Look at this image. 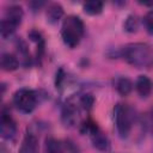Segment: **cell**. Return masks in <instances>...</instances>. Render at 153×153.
Returning a JSON list of instances; mask_svg holds the SVG:
<instances>
[{"label": "cell", "mask_w": 153, "mask_h": 153, "mask_svg": "<svg viewBox=\"0 0 153 153\" xmlns=\"http://www.w3.org/2000/svg\"><path fill=\"white\" fill-rule=\"evenodd\" d=\"M82 129L91 137L93 146L99 151H109L110 149V140L109 137L100 130V128L93 123L92 121H86L82 123Z\"/></svg>", "instance_id": "obj_6"}, {"label": "cell", "mask_w": 153, "mask_h": 153, "mask_svg": "<svg viewBox=\"0 0 153 153\" xmlns=\"http://www.w3.org/2000/svg\"><path fill=\"white\" fill-rule=\"evenodd\" d=\"M135 90L142 98H146L153 91V81L146 75H140L135 81Z\"/></svg>", "instance_id": "obj_10"}, {"label": "cell", "mask_w": 153, "mask_h": 153, "mask_svg": "<svg viewBox=\"0 0 153 153\" xmlns=\"http://www.w3.org/2000/svg\"><path fill=\"white\" fill-rule=\"evenodd\" d=\"M115 88L121 96H128L133 90V82L126 76H120L115 80Z\"/></svg>", "instance_id": "obj_13"}, {"label": "cell", "mask_w": 153, "mask_h": 153, "mask_svg": "<svg viewBox=\"0 0 153 153\" xmlns=\"http://www.w3.org/2000/svg\"><path fill=\"white\" fill-rule=\"evenodd\" d=\"M82 108H81L79 100H78V103H67L63 106L62 114H61V118H62L63 124L66 127L75 126L80 120V110Z\"/></svg>", "instance_id": "obj_7"}, {"label": "cell", "mask_w": 153, "mask_h": 153, "mask_svg": "<svg viewBox=\"0 0 153 153\" xmlns=\"http://www.w3.org/2000/svg\"><path fill=\"white\" fill-rule=\"evenodd\" d=\"M0 133L1 136L6 140H12L16 137L17 134V126L12 116L6 109L1 111V120H0Z\"/></svg>", "instance_id": "obj_8"}, {"label": "cell", "mask_w": 153, "mask_h": 153, "mask_svg": "<svg viewBox=\"0 0 153 153\" xmlns=\"http://www.w3.org/2000/svg\"><path fill=\"white\" fill-rule=\"evenodd\" d=\"M0 63H1V68L6 72H12V71H16L19 66V61L18 59L10 54V53H4L1 55V60H0Z\"/></svg>", "instance_id": "obj_11"}, {"label": "cell", "mask_w": 153, "mask_h": 153, "mask_svg": "<svg viewBox=\"0 0 153 153\" xmlns=\"http://www.w3.org/2000/svg\"><path fill=\"white\" fill-rule=\"evenodd\" d=\"M19 153H38V139L33 133L27 131L25 134L19 148Z\"/></svg>", "instance_id": "obj_9"}, {"label": "cell", "mask_w": 153, "mask_h": 153, "mask_svg": "<svg viewBox=\"0 0 153 153\" xmlns=\"http://www.w3.org/2000/svg\"><path fill=\"white\" fill-rule=\"evenodd\" d=\"M151 123H152V133H153V108L151 110Z\"/></svg>", "instance_id": "obj_18"}, {"label": "cell", "mask_w": 153, "mask_h": 153, "mask_svg": "<svg viewBox=\"0 0 153 153\" xmlns=\"http://www.w3.org/2000/svg\"><path fill=\"white\" fill-rule=\"evenodd\" d=\"M45 153H66V152L62 143L59 140L54 137H49L45 141Z\"/></svg>", "instance_id": "obj_14"}, {"label": "cell", "mask_w": 153, "mask_h": 153, "mask_svg": "<svg viewBox=\"0 0 153 153\" xmlns=\"http://www.w3.org/2000/svg\"><path fill=\"white\" fill-rule=\"evenodd\" d=\"M85 13L90 16H97L103 11V2L102 1H86L84 4Z\"/></svg>", "instance_id": "obj_15"}, {"label": "cell", "mask_w": 153, "mask_h": 153, "mask_svg": "<svg viewBox=\"0 0 153 153\" xmlns=\"http://www.w3.org/2000/svg\"><path fill=\"white\" fill-rule=\"evenodd\" d=\"M123 27L127 32H136L139 27V18L135 14H129L123 23Z\"/></svg>", "instance_id": "obj_16"}, {"label": "cell", "mask_w": 153, "mask_h": 153, "mask_svg": "<svg viewBox=\"0 0 153 153\" xmlns=\"http://www.w3.org/2000/svg\"><path fill=\"white\" fill-rule=\"evenodd\" d=\"M13 104L19 111L29 114L37 105V94L30 88H20L13 94Z\"/></svg>", "instance_id": "obj_5"}, {"label": "cell", "mask_w": 153, "mask_h": 153, "mask_svg": "<svg viewBox=\"0 0 153 153\" xmlns=\"http://www.w3.org/2000/svg\"><path fill=\"white\" fill-rule=\"evenodd\" d=\"M63 16V8L60 4H51L47 8V18L51 24L57 23Z\"/></svg>", "instance_id": "obj_12"}, {"label": "cell", "mask_w": 153, "mask_h": 153, "mask_svg": "<svg viewBox=\"0 0 153 153\" xmlns=\"http://www.w3.org/2000/svg\"><path fill=\"white\" fill-rule=\"evenodd\" d=\"M23 16V10L18 5H12L5 11L0 23V32L2 38H7L17 30V27L22 24Z\"/></svg>", "instance_id": "obj_4"}, {"label": "cell", "mask_w": 153, "mask_h": 153, "mask_svg": "<svg viewBox=\"0 0 153 153\" xmlns=\"http://www.w3.org/2000/svg\"><path fill=\"white\" fill-rule=\"evenodd\" d=\"M85 32V26L82 20L76 16H68L63 19L61 26V36L66 45L69 48H75Z\"/></svg>", "instance_id": "obj_2"}, {"label": "cell", "mask_w": 153, "mask_h": 153, "mask_svg": "<svg viewBox=\"0 0 153 153\" xmlns=\"http://www.w3.org/2000/svg\"><path fill=\"white\" fill-rule=\"evenodd\" d=\"M142 23H143V26H145L146 31L149 35H153V10L148 11L145 14V17L142 19Z\"/></svg>", "instance_id": "obj_17"}, {"label": "cell", "mask_w": 153, "mask_h": 153, "mask_svg": "<svg viewBox=\"0 0 153 153\" xmlns=\"http://www.w3.org/2000/svg\"><path fill=\"white\" fill-rule=\"evenodd\" d=\"M114 118L118 135L123 139L128 137V135L131 131L133 123L135 121L134 110L127 104L118 103L114 108Z\"/></svg>", "instance_id": "obj_3"}, {"label": "cell", "mask_w": 153, "mask_h": 153, "mask_svg": "<svg viewBox=\"0 0 153 153\" xmlns=\"http://www.w3.org/2000/svg\"><path fill=\"white\" fill-rule=\"evenodd\" d=\"M121 56L128 65L135 68H146L153 60V49L147 43H129L122 48Z\"/></svg>", "instance_id": "obj_1"}]
</instances>
